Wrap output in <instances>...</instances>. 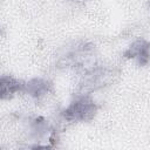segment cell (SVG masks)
Listing matches in <instances>:
<instances>
[{
	"label": "cell",
	"instance_id": "1",
	"mask_svg": "<svg viewBox=\"0 0 150 150\" xmlns=\"http://www.w3.org/2000/svg\"><path fill=\"white\" fill-rule=\"evenodd\" d=\"M96 103L87 95L76 97L63 111L64 120L69 122H88L93 120L97 112Z\"/></svg>",
	"mask_w": 150,
	"mask_h": 150
},
{
	"label": "cell",
	"instance_id": "2",
	"mask_svg": "<svg viewBox=\"0 0 150 150\" xmlns=\"http://www.w3.org/2000/svg\"><path fill=\"white\" fill-rule=\"evenodd\" d=\"M124 57L135 61L139 66H145L150 61V42L144 39L135 40L124 52Z\"/></svg>",
	"mask_w": 150,
	"mask_h": 150
},
{
	"label": "cell",
	"instance_id": "3",
	"mask_svg": "<svg viewBox=\"0 0 150 150\" xmlns=\"http://www.w3.org/2000/svg\"><path fill=\"white\" fill-rule=\"evenodd\" d=\"M25 83L11 75H2L0 77V96L1 100H8L18 93L23 91Z\"/></svg>",
	"mask_w": 150,
	"mask_h": 150
},
{
	"label": "cell",
	"instance_id": "4",
	"mask_svg": "<svg viewBox=\"0 0 150 150\" xmlns=\"http://www.w3.org/2000/svg\"><path fill=\"white\" fill-rule=\"evenodd\" d=\"M23 91L27 93L29 96H32L36 100H40V98L47 96L52 91V83L45 79L35 77L25 83Z\"/></svg>",
	"mask_w": 150,
	"mask_h": 150
},
{
	"label": "cell",
	"instance_id": "5",
	"mask_svg": "<svg viewBox=\"0 0 150 150\" xmlns=\"http://www.w3.org/2000/svg\"><path fill=\"white\" fill-rule=\"evenodd\" d=\"M73 1H89V0H73Z\"/></svg>",
	"mask_w": 150,
	"mask_h": 150
}]
</instances>
